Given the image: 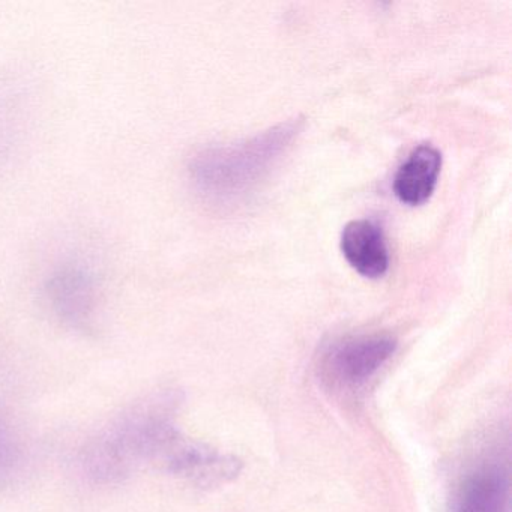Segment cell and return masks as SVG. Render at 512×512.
<instances>
[{
  "label": "cell",
  "mask_w": 512,
  "mask_h": 512,
  "mask_svg": "<svg viewBox=\"0 0 512 512\" xmlns=\"http://www.w3.org/2000/svg\"><path fill=\"white\" fill-rule=\"evenodd\" d=\"M175 398L151 395L133 404L106 430L86 443L80 457L83 473L98 485H115L142 464H155L181 434L175 424Z\"/></svg>",
  "instance_id": "cell-1"
},
{
  "label": "cell",
  "mask_w": 512,
  "mask_h": 512,
  "mask_svg": "<svg viewBox=\"0 0 512 512\" xmlns=\"http://www.w3.org/2000/svg\"><path fill=\"white\" fill-rule=\"evenodd\" d=\"M296 131L295 122H290L238 145L205 149L191 160V181L200 193L218 202L245 196L286 151Z\"/></svg>",
  "instance_id": "cell-2"
},
{
  "label": "cell",
  "mask_w": 512,
  "mask_h": 512,
  "mask_svg": "<svg viewBox=\"0 0 512 512\" xmlns=\"http://www.w3.org/2000/svg\"><path fill=\"white\" fill-rule=\"evenodd\" d=\"M397 349L391 335L371 334L344 338L329 347L323 358V371L335 385L358 388L367 383Z\"/></svg>",
  "instance_id": "cell-3"
},
{
  "label": "cell",
  "mask_w": 512,
  "mask_h": 512,
  "mask_svg": "<svg viewBox=\"0 0 512 512\" xmlns=\"http://www.w3.org/2000/svg\"><path fill=\"white\" fill-rule=\"evenodd\" d=\"M157 467L197 487H218L235 479L242 463L235 455L223 454L181 433L161 455Z\"/></svg>",
  "instance_id": "cell-4"
},
{
  "label": "cell",
  "mask_w": 512,
  "mask_h": 512,
  "mask_svg": "<svg viewBox=\"0 0 512 512\" xmlns=\"http://www.w3.org/2000/svg\"><path fill=\"white\" fill-rule=\"evenodd\" d=\"M47 299L53 314L77 332L94 329L98 310V284L88 269L65 265L47 281Z\"/></svg>",
  "instance_id": "cell-5"
},
{
  "label": "cell",
  "mask_w": 512,
  "mask_h": 512,
  "mask_svg": "<svg viewBox=\"0 0 512 512\" xmlns=\"http://www.w3.org/2000/svg\"><path fill=\"white\" fill-rule=\"evenodd\" d=\"M341 251L362 277L377 280L388 272V245L382 227L374 221H350L341 233Z\"/></svg>",
  "instance_id": "cell-6"
},
{
  "label": "cell",
  "mask_w": 512,
  "mask_h": 512,
  "mask_svg": "<svg viewBox=\"0 0 512 512\" xmlns=\"http://www.w3.org/2000/svg\"><path fill=\"white\" fill-rule=\"evenodd\" d=\"M440 169L442 154L434 146H418L395 173V196L404 205H422L434 193Z\"/></svg>",
  "instance_id": "cell-7"
},
{
  "label": "cell",
  "mask_w": 512,
  "mask_h": 512,
  "mask_svg": "<svg viewBox=\"0 0 512 512\" xmlns=\"http://www.w3.org/2000/svg\"><path fill=\"white\" fill-rule=\"evenodd\" d=\"M508 499V478L496 464H485L467 475L458 490L454 512H502Z\"/></svg>",
  "instance_id": "cell-8"
},
{
  "label": "cell",
  "mask_w": 512,
  "mask_h": 512,
  "mask_svg": "<svg viewBox=\"0 0 512 512\" xmlns=\"http://www.w3.org/2000/svg\"><path fill=\"white\" fill-rule=\"evenodd\" d=\"M22 446L11 425L0 416V488L7 487L22 469Z\"/></svg>",
  "instance_id": "cell-9"
},
{
  "label": "cell",
  "mask_w": 512,
  "mask_h": 512,
  "mask_svg": "<svg viewBox=\"0 0 512 512\" xmlns=\"http://www.w3.org/2000/svg\"><path fill=\"white\" fill-rule=\"evenodd\" d=\"M502 512H506V509H505V511H502Z\"/></svg>",
  "instance_id": "cell-10"
}]
</instances>
